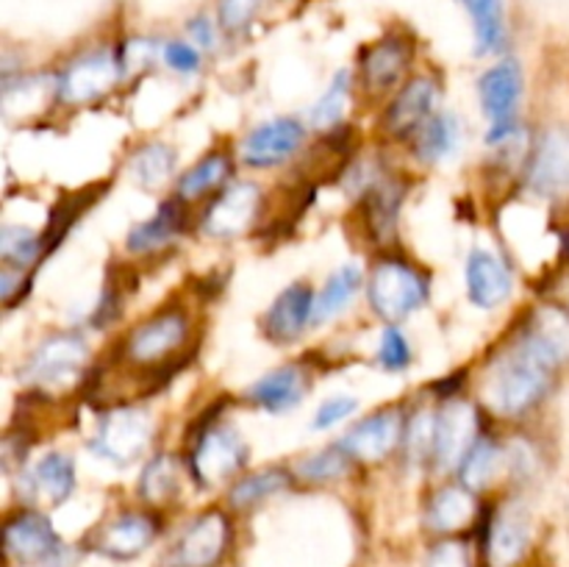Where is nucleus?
<instances>
[{
    "mask_svg": "<svg viewBox=\"0 0 569 567\" xmlns=\"http://www.w3.org/2000/svg\"><path fill=\"white\" fill-rule=\"evenodd\" d=\"M553 361L545 359L528 339L500 356L487 376V404L503 417L526 415L548 392Z\"/></svg>",
    "mask_w": 569,
    "mask_h": 567,
    "instance_id": "nucleus-1",
    "label": "nucleus"
},
{
    "mask_svg": "<svg viewBox=\"0 0 569 567\" xmlns=\"http://www.w3.org/2000/svg\"><path fill=\"white\" fill-rule=\"evenodd\" d=\"M367 295H370V304L378 317H383L387 322H398L420 309L428 295V284L406 261L383 259L372 270Z\"/></svg>",
    "mask_w": 569,
    "mask_h": 567,
    "instance_id": "nucleus-2",
    "label": "nucleus"
},
{
    "mask_svg": "<svg viewBox=\"0 0 569 567\" xmlns=\"http://www.w3.org/2000/svg\"><path fill=\"white\" fill-rule=\"evenodd\" d=\"M150 434H153V422H150L148 411L126 406V409L109 411L100 420L98 434L92 437V450L120 467L131 465L144 454Z\"/></svg>",
    "mask_w": 569,
    "mask_h": 567,
    "instance_id": "nucleus-3",
    "label": "nucleus"
},
{
    "mask_svg": "<svg viewBox=\"0 0 569 567\" xmlns=\"http://www.w3.org/2000/svg\"><path fill=\"white\" fill-rule=\"evenodd\" d=\"M248 461V445L233 431L231 426H211L198 437L192 456H189V470L194 481L203 487L226 481L237 470H242Z\"/></svg>",
    "mask_w": 569,
    "mask_h": 567,
    "instance_id": "nucleus-4",
    "label": "nucleus"
},
{
    "mask_svg": "<svg viewBox=\"0 0 569 567\" xmlns=\"http://www.w3.org/2000/svg\"><path fill=\"white\" fill-rule=\"evenodd\" d=\"M478 94L487 117L492 120V128L487 133L489 145L503 142L511 137L517 120V106L522 98V72L515 61H500L489 67L478 81Z\"/></svg>",
    "mask_w": 569,
    "mask_h": 567,
    "instance_id": "nucleus-5",
    "label": "nucleus"
},
{
    "mask_svg": "<svg viewBox=\"0 0 569 567\" xmlns=\"http://www.w3.org/2000/svg\"><path fill=\"white\" fill-rule=\"evenodd\" d=\"M122 61L111 50H94V53L81 56L61 72L56 92L67 106H83L103 98L117 81H120Z\"/></svg>",
    "mask_w": 569,
    "mask_h": 567,
    "instance_id": "nucleus-6",
    "label": "nucleus"
},
{
    "mask_svg": "<svg viewBox=\"0 0 569 567\" xmlns=\"http://www.w3.org/2000/svg\"><path fill=\"white\" fill-rule=\"evenodd\" d=\"M87 354V342L78 334H53L33 350L22 378L37 387H59L81 372Z\"/></svg>",
    "mask_w": 569,
    "mask_h": 567,
    "instance_id": "nucleus-7",
    "label": "nucleus"
},
{
    "mask_svg": "<svg viewBox=\"0 0 569 567\" xmlns=\"http://www.w3.org/2000/svg\"><path fill=\"white\" fill-rule=\"evenodd\" d=\"M189 337V320L183 311L164 309L144 320L137 331L128 337L126 356L133 365H159L170 359L178 348H183Z\"/></svg>",
    "mask_w": 569,
    "mask_h": 567,
    "instance_id": "nucleus-8",
    "label": "nucleus"
},
{
    "mask_svg": "<svg viewBox=\"0 0 569 567\" xmlns=\"http://www.w3.org/2000/svg\"><path fill=\"white\" fill-rule=\"evenodd\" d=\"M231 539V523L220 509L194 517L172 548V567H214Z\"/></svg>",
    "mask_w": 569,
    "mask_h": 567,
    "instance_id": "nucleus-9",
    "label": "nucleus"
},
{
    "mask_svg": "<svg viewBox=\"0 0 569 567\" xmlns=\"http://www.w3.org/2000/svg\"><path fill=\"white\" fill-rule=\"evenodd\" d=\"M528 187L542 198L569 195V128L542 133L528 165Z\"/></svg>",
    "mask_w": 569,
    "mask_h": 567,
    "instance_id": "nucleus-10",
    "label": "nucleus"
},
{
    "mask_svg": "<svg viewBox=\"0 0 569 567\" xmlns=\"http://www.w3.org/2000/svg\"><path fill=\"white\" fill-rule=\"evenodd\" d=\"M261 206V189L250 181H239L228 187L226 192L217 195L214 203L209 206L203 220V231L217 239L242 237L256 222Z\"/></svg>",
    "mask_w": 569,
    "mask_h": 567,
    "instance_id": "nucleus-11",
    "label": "nucleus"
},
{
    "mask_svg": "<svg viewBox=\"0 0 569 567\" xmlns=\"http://www.w3.org/2000/svg\"><path fill=\"white\" fill-rule=\"evenodd\" d=\"M478 417L470 400H450L437 417V437H433V461L439 470L461 465L467 450L476 445Z\"/></svg>",
    "mask_w": 569,
    "mask_h": 567,
    "instance_id": "nucleus-12",
    "label": "nucleus"
},
{
    "mask_svg": "<svg viewBox=\"0 0 569 567\" xmlns=\"http://www.w3.org/2000/svg\"><path fill=\"white\" fill-rule=\"evenodd\" d=\"M303 126L292 117H276L270 122H261L259 128L244 137L242 159L250 167H276L298 153L303 145Z\"/></svg>",
    "mask_w": 569,
    "mask_h": 567,
    "instance_id": "nucleus-13",
    "label": "nucleus"
},
{
    "mask_svg": "<svg viewBox=\"0 0 569 567\" xmlns=\"http://www.w3.org/2000/svg\"><path fill=\"white\" fill-rule=\"evenodd\" d=\"M403 439V420L395 409H381L356 422L342 437V448L359 461H381Z\"/></svg>",
    "mask_w": 569,
    "mask_h": 567,
    "instance_id": "nucleus-14",
    "label": "nucleus"
},
{
    "mask_svg": "<svg viewBox=\"0 0 569 567\" xmlns=\"http://www.w3.org/2000/svg\"><path fill=\"white\" fill-rule=\"evenodd\" d=\"M6 554L11 559L22 561V565H37V561H48L50 556L59 550V537H56L53 526L39 511H20L6 523L3 531Z\"/></svg>",
    "mask_w": 569,
    "mask_h": 567,
    "instance_id": "nucleus-15",
    "label": "nucleus"
},
{
    "mask_svg": "<svg viewBox=\"0 0 569 567\" xmlns=\"http://www.w3.org/2000/svg\"><path fill=\"white\" fill-rule=\"evenodd\" d=\"M156 520L142 511H128L117 520L106 523L92 539V548L98 554L111 556V559H133L142 554L150 543L156 539Z\"/></svg>",
    "mask_w": 569,
    "mask_h": 567,
    "instance_id": "nucleus-16",
    "label": "nucleus"
},
{
    "mask_svg": "<svg viewBox=\"0 0 569 567\" xmlns=\"http://www.w3.org/2000/svg\"><path fill=\"white\" fill-rule=\"evenodd\" d=\"M315 315V292L306 284H292L272 300L264 315V334L272 342H292Z\"/></svg>",
    "mask_w": 569,
    "mask_h": 567,
    "instance_id": "nucleus-17",
    "label": "nucleus"
},
{
    "mask_svg": "<svg viewBox=\"0 0 569 567\" xmlns=\"http://www.w3.org/2000/svg\"><path fill=\"white\" fill-rule=\"evenodd\" d=\"M528 543H531V526L526 509L520 504H506L489 528L487 554L492 567H515L526 556Z\"/></svg>",
    "mask_w": 569,
    "mask_h": 567,
    "instance_id": "nucleus-18",
    "label": "nucleus"
},
{
    "mask_svg": "<svg viewBox=\"0 0 569 567\" xmlns=\"http://www.w3.org/2000/svg\"><path fill=\"white\" fill-rule=\"evenodd\" d=\"M467 292L470 300L481 309H495L503 304L511 295V272L500 256L489 253V250H472L467 259Z\"/></svg>",
    "mask_w": 569,
    "mask_h": 567,
    "instance_id": "nucleus-19",
    "label": "nucleus"
},
{
    "mask_svg": "<svg viewBox=\"0 0 569 567\" xmlns=\"http://www.w3.org/2000/svg\"><path fill=\"white\" fill-rule=\"evenodd\" d=\"M522 339L533 345L539 354L556 367L569 361V309L556 304H545L531 311Z\"/></svg>",
    "mask_w": 569,
    "mask_h": 567,
    "instance_id": "nucleus-20",
    "label": "nucleus"
},
{
    "mask_svg": "<svg viewBox=\"0 0 569 567\" xmlns=\"http://www.w3.org/2000/svg\"><path fill=\"white\" fill-rule=\"evenodd\" d=\"M433 103H437V87L428 78H417V81L406 83L400 89L398 98L387 109L383 126L398 137H406L411 131H420L428 120L433 117Z\"/></svg>",
    "mask_w": 569,
    "mask_h": 567,
    "instance_id": "nucleus-21",
    "label": "nucleus"
},
{
    "mask_svg": "<svg viewBox=\"0 0 569 567\" xmlns=\"http://www.w3.org/2000/svg\"><path fill=\"white\" fill-rule=\"evenodd\" d=\"M411 64V44L400 37H389L383 42L372 44L361 59V81L372 92H383L398 78L409 70Z\"/></svg>",
    "mask_w": 569,
    "mask_h": 567,
    "instance_id": "nucleus-22",
    "label": "nucleus"
},
{
    "mask_svg": "<svg viewBox=\"0 0 569 567\" xmlns=\"http://www.w3.org/2000/svg\"><path fill=\"white\" fill-rule=\"evenodd\" d=\"M26 484L33 498L48 500L53 506L64 504L72 495V489H76V461H72V456L50 450V454H44L33 465Z\"/></svg>",
    "mask_w": 569,
    "mask_h": 567,
    "instance_id": "nucleus-23",
    "label": "nucleus"
},
{
    "mask_svg": "<svg viewBox=\"0 0 569 567\" xmlns=\"http://www.w3.org/2000/svg\"><path fill=\"white\" fill-rule=\"evenodd\" d=\"M306 387H309V381H306V372L300 367H281V370L267 372L264 378L253 384L250 400L264 411H289L303 400Z\"/></svg>",
    "mask_w": 569,
    "mask_h": 567,
    "instance_id": "nucleus-24",
    "label": "nucleus"
},
{
    "mask_svg": "<svg viewBox=\"0 0 569 567\" xmlns=\"http://www.w3.org/2000/svg\"><path fill=\"white\" fill-rule=\"evenodd\" d=\"M181 226V206L161 203V209L156 211L148 222H139V226H133L131 231H128V250H131V253H150V250L164 248V245H170L172 239H176Z\"/></svg>",
    "mask_w": 569,
    "mask_h": 567,
    "instance_id": "nucleus-25",
    "label": "nucleus"
},
{
    "mask_svg": "<svg viewBox=\"0 0 569 567\" xmlns=\"http://www.w3.org/2000/svg\"><path fill=\"white\" fill-rule=\"evenodd\" d=\"M476 515V498L467 487H442L428 504V526L433 531H459Z\"/></svg>",
    "mask_w": 569,
    "mask_h": 567,
    "instance_id": "nucleus-26",
    "label": "nucleus"
},
{
    "mask_svg": "<svg viewBox=\"0 0 569 567\" xmlns=\"http://www.w3.org/2000/svg\"><path fill=\"white\" fill-rule=\"evenodd\" d=\"M459 120L450 111L433 115L415 137L417 159L433 165V161H442L448 156H453V150L459 148Z\"/></svg>",
    "mask_w": 569,
    "mask_h": 567,
    "instance_id": "nucleus-27",
    "label": "nucleus"
},
{
    "mask_svg": "<svg viewBox=\"0 0 569 567\" xmlns=\"http://www.w3.org/2000/svg\"><path fill=\"white\" fill-rule=\"evenodd\" d=\"M361 287V270L356 265H345L326 281L322 292L315 298V315L311 322H326L350 304Z\"/></svg>",
    "mask_w": 569,
    "mask_h": 567,
    "instance_id": "nucleus-28",
    "label": "nucleus"
},
{
    "mask_svg": "<svg viewBox=\"0 0 569 567\" xmlns=\"http://www.w3.org/2000/svg\"><path fill=\"white\" fill-rule=\"evenodd\" d=\"M476 22L478 53H498L506 44V6L503 0H465Z\"/></svg>",
    "mask_w": 569,
    "mask_h": 567,
    "instance_id": "nucleus-29",
    "label": "nucleus"
},
{
    "mask_svg": "<svg viewBox=\"0 0 569 567\" xmlns=\"http://www.w3.org/2000/svg\"><path fill=\"white\" fill-rule=\"evenodd\" d=\"M172 170H176V150L161 142L142 145L128 161V172L139 187H161Z\"/></svg>",
    "mask_w": 569,
    "mask_h": 567,
    "instance_id": "nucleus-30",
    "label": "nucleus"
},
{
    "mask_svg": "<svg viewBox=\"0 0 569 567\" xmlns=\"http://www.w3.org/2000/svg\"><path fill=\"white\" fill-rule=\"evenodd\" d=\"M228 176H231V159L226 153H209L183 172L181 181H178V195L183 200H194L220 187Z\"/></svg>",
    "mask_w": 569,
    "mask_h": 567,
    "instance_id": "nucleus-31",
    "label": "nucleus"
},
{
    "mask_svg": "<svg viewBox=\"0 0 569 567\" xmlns=\"http://www.w3.org/2000/svg\"><path fill=\"white\" fill-rule=\"evenodd\" d=\"M178 487H181V467H178L176 456L170 454H161L153 461H148L142 478H139V493L150 504H164L178 493Z\"/></svg>",
    "mask_w": 569,
    "mask_h": 567,
    "instance_id": "nucleus-32",
    "label": "nucleus"
},
{
    "mask_svg": "<svg viewBox=\"0 0 569 567\" xmlns=\"http://www.w3.org/2000/svg\"><path fill=\"white\" fill-rule=\"evenodd\" d=\"M500 465H503V454H500L498 445L492 439H476V445L467 450L459 465L461 481H465L467 489L489 487V481L498 476Z\"/></svg>",
    "mask_w": 569,
    "mask_h": 567,
    "instance_id": "nucleus-33",
    "label": "nucleus"
},
{
    "mask_svg": "<svg viewBox=\"0 0 569 567\" xmlns=\"http://www.w3.org/2000/svg\"><path fill=\"white\" fill-rule=\"evenodd\" d=\"M292 476L283 467H267V470L253 472V476H244L237 487L231 489V506L237 509H248V506L261 504L264 498H272L276 493L289 487Z\"/></svg>",
    "mask_w": 569,
    "mask_h": 567,
    "instance_id": "nucleus-34",
    "label": "nucleus"
},
{
    "mask_svg": "<svg viewBox=\"0 0 569 567\" xmlns=\"http://www.w3.org/2000/svg\"><path fill=\"white\" fill-rule=\"evenodd\" d=\"M400 200H403V192L398 189V183H378V189H372L367 198V226H370L372 237L383 239L395 231Z\"/></svg>",
    "mask_w": 569,
    "mask_h": 567,
    "instance_id": "nucleus-35",
    "label": "nucleus"
},
{
    "mask_svg": "<svg viewBox=\"0 0 569 567\" xmlns=\"http://www.w3.org/2000/svg\"><path fill=\"white\" fill-rule=\"evenodd\" d=\"M39 250H42V239L31 228L3 226V231H0V256H3L6 267L22 270V267L37 259Z\"/></svg>",
    "mask_w": 569,
    "mask_h": 567,
    "instance_id": "nucleus-36",
    "label": "nucleus"
},
{
    "mask_svg": "<svg viewBox=\"0 0 569 567\" xmlns=\"http://www.w3.org/2000/svg\"><path fill=\"white\" fill-rule=\"evenodd\" d=\"M350 459L353 456L339 445V448H326L320 454L309 456L298 465V472L306 478V481H337L345 472L350 470Z\"/></svg>",
    "mask_w": 569,
    "mask_h": 567,
    "instance_id": "nucleus-37",
    "label": "nucleus"
},
{
    "mask_svg": "<svg viewBox=\"0 0 569 567\" xmlns=\"http://www.w3.org/2000/svg\"><path fill=\"white\" fill-rule=\"evenodd\" d=\"M348 92H350V83H348V72H339L337 78L331 81V87H328V92L322 94L320 100H317V106L311 109L309 120L315 128H331L337 126L339 117H342L345 111V103H348Z\"/></svg>",
    "mask_w": 569,
    "mask_h": 567,
    "instance_id": "nucleus-38",
    "label": "nucleus"
},
{
    "mask_svg": "<svg viewBox=\"0 0 569 567\" xmlns=\"http://www.w3.org/2000/svg\"><path fill=\"white\" fill-rule=\"evenodd\" d=\"M433 437H437V420L428 411L417 415L406 431V448L415 461H422L428 454H433Z\"/></svg>",
    "mask_w": 569,
    "mask_h": 567,
    "instance_id": "nucleus-39",
    "label": "nucleus"
},
{
    "mask_svg": "<svg viewBox=\"0 0 569 567\" xmlns=\"http://www.w3.org/2000/svg\"><path fill=\"white\" fill-rule=\"evenodd\" d=\"M378 359L387 370H403L406 365L411 361V348L409 339L403 337L400 328H387L381 339V350H378Z\"/></svg>",
    "mask_w": 569,
    "mask_h": 567,
    "instance_id": "nucleus-40",
    "label": "nucleus"
},
{
    "mask_svg": "<svg viewBox=\"0 0 569 567\" xmlns=\"http://www.w3.org/2000/svg\"><path fill=\"white\" fill-rule=\"evenodd\" d=\"M264 0H220V22L228 31H239L253 20Z\"/></svg>",
    "mask_w": 569,
    "mask_h": 567,
    "instance_id": "nucleus-41",
    "label": "nucleus"
},
{
    "mask_svg": "<svg viewBox=\"0 0 569 567\" xmlns=\"http://www.w3.org/2000/svg\"><path fill=\"white\" fill-rule=\"evenodd\" d=\"M356 398H350V395H333L331 400H326V404L317 409V417H315V428H331L337 426V422H342L345 417H350L356 411Z\"/></svg>",
    "mask_w": 569,
    "mask_h": 567,
    "instance_id": "nucleus-42",
    "label": "nucleus"
},
{
    "mask_svg": "<svg viewBox=\"0 0 569 567\" xmlns=\"http://www.w3.org/2000/svg\"><path fill=\"white\" fill-rule=\"evenodd\" d=\"M164 61L176 72H194L200 67V53L187 42H167Z\"/></svg>",
    "mask_w": 569,
    "mask_h": 567,
    "instance_id": "nucleus-43",
    "label": "nucleus"
},
{
    "mask_svg": "<svg viewBox=\"0 0 569 567\" xmlns=\"http://www.w3.org/2000/svg\"><path fill=\"white\" fill-rule=\"evenodd\" d=\"M428 567H470V556L461 543H442L433 548Z\"/></svg>",
    "mask_w": 569,
    "mask_h": 567,
    "instance_id": "nucleus-44",
    "label": "nucleus"
},
{
    "mask_svg": "<svg viewBox=\"0 0 569 567\" xmlns=\"http://www.w3.org/2000/svg\"><path fill=\"white\" fill-rule=\"evenodd\" d=\"M189 33H192V39L200 44V48H211V42H214V31H211L206 17H198V20L189 22Z\"/></svg>",
    "mask_w": 569,
    "mask_h": 567,
    "instance_id": "nucleus-45",
    "label": "nucleus"
}]
</instances>
